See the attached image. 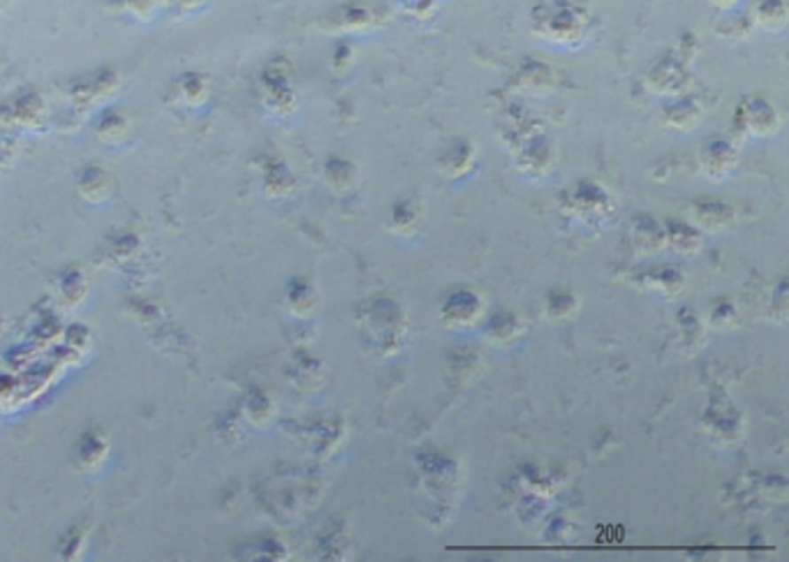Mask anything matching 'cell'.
<instances>
[{
  "mask_svg": "<svg viewBox=\"0 0 789 562\" xmlns=\"http://www.w3.org/2000/svg\"><path fill=\"white\" fill-rule=\"evenodd\" d=\"M128 130V123L120 116H107V119L100 123V137L109 144H116Z\"/></svg>",
  "mask_w": 789,
  "mask_h": 562,
  "instance_id": "cell-3",
  "label": "cell"
},
{
  "mask_svg": "<svg viewBox=\"0 0 789 562\" xmlns=\"http://www.w3.org/2000/svg\"><path fill=\"white\" fill-rule=\"evenodd\" d=\"M179 96L188 107L197 109L209 97V84L197 74H183V79L179 81Z\"/></svg>",
  "mask_w": 789,
  "mask_h": 562,
  "instance_id": "cell-2",
  "label": "cell"
},
{
  "mask_svg": "<svg viewBox=\"0 0 789 562\" xmlns=\"http://www.w3.org/2000/svg\"><path fill=\"white\" fill-rule=\"evenodd\" d=\"M116 10L137 24H153L160 12V0H114Z\"/></svg>",
  "mask_w": 789,
  "mask_h": 562,
  "instance_id": "cell-1",
  "label": "cell"
},
{
  "mask_svg": "<svg viewBox=\"0 0 789 562\" xmlns=\"http://www.w3.org/2000/svg\"><path fill=\"white\" fill-rule=\"evenodd\" d=\"M209 3L211 0H174V7H176V12L183 14V17H192V14L202 12Z\"/></svg>",
  "mask_w": 789,
  "mask_h": 562,
  "instance_id": "cell-4",
  "label": "cell"
}]
</instances>
